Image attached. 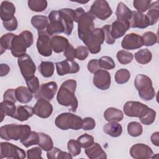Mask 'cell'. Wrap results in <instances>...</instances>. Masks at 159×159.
Here are the masks:
<instances>
[{
	"label": "cell",
	"instance_id": "2",
	"mask_svg": "<svg viewBox=\"0 0 159 159\" xmlns=\"http://www.w3.org/2000/svg\"><path fill=\"white\" fill-rule=\"evenodd\" d=\"M76 18L75 22L78 23V34L79 38L83 41L94 30V20L95 17L89 12H85L83 7H78L75 10Z\"/></svg>",
	"mask_w": 159,
	"mask_h": 159
},
{
	"label": "cell",
	"instance_id": "58",
	"mask_svg": "<svg viewBox=\"0 0 159 159\" xmlns=\"http://www.w3.org/2000/svg\"><path fill=\"white\" fill-rule=\"evenodd\" d=\"M88 70L91 73H94L97 71L101 70L98 59H92L88 63Z\"/></svg>",
	"mask_w": 159,
	"mask_h": 159
},
{
	"label": "cell",
	"instance_id": "45",
	"mask_svg": "<svg viewBox=\"0 0 159 159\" xmlns=\"http://www.w3.org/2000/svg\"><path fill=\"white\" fill-rule=\"evenodd\" d=\"M142 39L143 42V45L145 46H152L157 42V36L152 32H146L142 36Z\"/></svg>",
	"mask_w": 159,
	"mask_h": 159
},
{
	"label": "cell",
	"instance_id": "37",
	"mask_svg": "<svg viewBox=\"0 0 159 159\" xmlns=\"http://www.w3.org/2000/svg\"><path fill=\"white\" fill-rule=\"evenodd\" d=\"M16 36L12 33H7L3 35L0 39L1 45V55H2L6 50H11L13 39Z\"/></svg>",
	"mask_w": 159,
	"mask_h": 159
},
{
	"label": "cell",
	"instance_id": "29",
	"mask_svg": "<svg viewBox=\"0 0 159 159\" xmlns=\"http://www.w3.org/2000/svg\"><path fill=\"white\" fill-rule=\"evenodd\" d=\"M16 95L17 100L20 103H28L33 98L32 93L28 88L25 86H19L16 89Z\"/></svg>",
	"mask_w": 159,
	"mask_h": 159
},
{
	"label": "cell",
	"instance_id": "24",
	"mask_svg": "<svg viewBox=\"0 0 159 159\" xmlns=\"http://www.w3.org/2000/svg\"><path fill=\"white\" fill-rule=\"evenodd\" d=\"M16 12V7L14 4L8 1H4L1 4V19L2 22L12 19Z\"/></svg>",
	"mask_w": 159,
	"mask_h": 159
},
{
	"label": "cell",
	"instance_id": "1",
	"mask_svg": "<svg viewBox=\"0 0 159 159\" xmlns=\"http://www.w3.org/2000/svg\"><path fill=\"white\" fill-rule=\"evenodd\" d=\"M76 81L75 80H68L63 82L58 91L57 100L59 104L70 107V111L73 112L76 111L78 101L75 96Z\"/></svg>",
	"mask_w": 159,
	"mask_h": 159
},
{
	"label": "cell",
	"instance_id": "34",
	"mask_svg": "<svg viewBox=\"0 0 159 159\" xmlns=\"http://www.w3.org/2000/svg\"><path fill=\"white\" fill-rule=\"evenodd\" d=\"M54 70V63L52 61H42L39 66V72L45 78L51 77L53 75Z\"/></svg>",
	"mask_w": 159,
	"mask_h": 159
},
{
	"label": "cell",
	"instance_id": "20",
	"mask_svg": "<svg viewBox=\"0 0 159 159\" xmlns=\"http://www.w3.org/2000/svg\"><path fill=\"white\" fill-rule=\"evenodd\" d=\"M143 45L142 37L135 33L126 35L121 42V46L125 50L138 49Z\"/></svg>",
	"mask_w": 159,
	"mask_h": 159
},
{
	"label": "cell",
	"instance_id": "49",
	"mask_svg": "<svg viewBox=\"0 0 159 159\" xmlns=\"http://www.w3.org/2000/svg\"><path fill=\"white\" fill-rule=\"evenodd\" d=\"M150 2V0H134L133 6L137 10V11L143 13L147 11Z\"/></svg>",
	"mask_w": 159,
	"mask_h": 159
},
{
	"label": "cell",
	"instance_id": "57",
	"mask_svg": "<svg viewBox=\"0 0 159 159\" xmlns=\"http://www.w3.org/2000/svg\"><path fill=\"white\" fill-rule=\"evenodd\" d=\"M64 57H66L67 60L73 61V60L76 58V52L75 49L73 47L72 45L69 44L66 47L65 50L64 51Z\"/></svg>",
	"mask_w": 159,
	"mask_h": 159
},
{
	"label": "cell",
	"instance_id": "26",
	"mask_svg": "<svg viewBox=\"0 0 159 159\" xmlns=\"http://www.w3.org/2000/svg\"><path fill=\"white\" fill-rule=\"evenodd\" d=\"M33 107L27 105L25 106H18L17 107L16 112L13 116V118L23 122L27 120L29 117L34 115Z\"/></svg>",
	"mask_w": 159,
	"mask_h": 159
},
{
	"label": "cell",
	"instance_id": "30",
	"mask_svg": "<svg viewBox=\"0 0 159 159\" xmlns=\"http://www.w3.org/2000/svg\"><path fill=\"white\" fill-rule=\"evenodd\" d=\"M148 12L146 16L148 17L150 25L155 24L159 19V2L156 1L150 4L148 7Z\"/></svg>",
	"mask_w": 159,
	"mask_h": 159
},
{
	"label": "cell",
	"instance_id": "39",
	"mask_svg": "<svg viewBox=\"0 0 159 159\" xmlns=\"http://www.w3.org/2000/svg\"><path fill=\"white\" fill-rule=\"evenodd\" d=\"M143 132L142 125L137 122H130L127 125V132L132 137H139Z\"/></svg>",
	"mask_w": 159,
	"mask_h": 159
},
{
	"label": "cell",
	"instance_id": "10",
	"mask_svg": "<svg viewBox=\"0 0 159 159\" xmlns=\"http://www.w3.org/2000/svg\"><path fill=\"white\" fill-rule=\"evenodd\" d=\"M89 12L96 17L105 20L112 14V11L108 2L105 0H96L91 6Z\"/></svg>",
	"mask_w": 159,
	"mask_h": 159
},
{
	"label": "cell",
	"instance_id": "36",
	"mask_svg": "<svg viewBox=\"0 0 159 159\" xmlns=\"http://www.w3.org/2000/svg\"><path fill=\"white\" fill-rule=\"evenodd\" d=\"M39 142L38 145L44 150L48 152L52 150L53 147V143L52 138L43 132L39 133Z\"/></svg>",
	"mask_w": 159,
	"mask_h": 159
},
{
	"label": "cell",
	"instance_id": "59",
	"mask_svg": "<svg viewBox=\"0 0 159 159\" xmlns=\"http://www.w3.org/2000/svg\"><path fill=\"white\" fill-rule=\"evenodd\" d=\"M10 71V67L8 65L1 63L0 65V76H4L7 75Z\"/></svg>",
	"mask_w": 159,
	"mask_h": 159
},
{
	"label": "cell",
	"instance_id": "35",
	"mask_svg": "<svg viewBox=\"0 0 159 159\" xmlns=\"http://www.w3.org/2000/svg\"><path fill=\"white\" fill-rule=\"evenodd\" d=\"M31 24L39 30H43L48 24V18L42 15H35L31 19Z\"/></svg>",
	"mask_w": 159,
	"mask_h": 159
},
{
	"label": "cell",
	"instance_id": "48",
	"mask_svg": "<svg viewBox=\"0 0 159 159\" xmlns=\"http://www.w3.org/2000/svg\"><path fill=\"white\" fill-rule=\"evenodd\" d=\"M82 148L86 149L90 147L94 143V138L93 136L88 135V134H84L80 135L77 140Z\"/></svg>",
	"mask_w": 159,
	"mask_h": 159
},
{
	"label": "cell",
	"instance_id": "51",
	"mask_svg": "<svg viewBox=\"0 0 159 159\" xmlns=\"http://www.w3.org/2000/svg\"><path fill=\"white\" fill-rule=\"evenodd\" d=\"M27 88L32 93H36L40 88L39 79L37 76H34L31 79L25 81Z\"/></svg>",
	"mask_w": 159,
	"mask_h": 159
},
{
	"label": "cell",
	"instance_id": "17",
	"mask_svg": "<svg viewBox=\"0 0 159 159\" xmlns=\"http://www.w3.org/2000/svg\"><path fill=\"white\" fill-rule=\"evenodd\" d=\"M153 152L152 148L143 143H136L130 149V156L135 159H147L152 158Z\"/></svg>",
	"mask_w": 159,
	"mask_h": 159
},
{
	"label": "cell",
	"instance_id": "5",
	"mask_svg": "<svg viewBox=\"0 0 159 159\" xmlns=\"http://www.w3.org/2000/svg\"><path fill=\"white\" fill-rule=\"evenodd\" d=\"M134 85L138 91L139 96L142 100L148 101L154 98L155 91L152 80L148 76L143 74L137 75L134 80Z\"/></svg>",
	"mask_w": 159,
	"mask_h": 159
},
{
	"label": "cell",
	"instance_id": "38",
	"mask_svg": "<svg viewBox=\"0 0 159 159\" xmlns=\"http://www.w3.org/2000/svg\"><path fill=\"white\" fill-rule=\"evenodd\" d=\"M47 157L48 159H61V158H72L73 157L70 153L63 152L57 147L47 152Z\"/></svg>",
	"mask_w": 159,
	"mask_h": 159
},
{
	"label": "cell",
	"instance_id": "52",
	"mask_svg": "<svg viewBox=\"0 0 159 159\" xmlns=\"http://www.w3.org/2000/svg\"><path fill=\"white\" fill-rule=\"evenodd\" d=\"M101 29H102L104 35V40H105L106 42L109 45L114 43L116 42V39H113L111 35V25H109V24H106V25H104Z\"/></svg>",
	"mask_w": 159,
	"mask_h": 159
},
{
	"label": "cell",
	"instance_id": "8",
	"mask_svg": "<svg viewBox=\"0 0 159 159\" xmlns=\"http://www.w3.org/2000/svg\"><path fill=\"white\" fill-rule=\"evenodd\" d=\"M0 158L23 159L25 158V151L19 147L9 143L1 142L0 143Z\"/></svg>",
	"mask_w": 159,
	"mask_h": 159
},
{
	"label": "cell",
	"instance_id": "60",
	"mask_svg": "<svg viewBox=\"0 0 159 159\" xmlns=\"http://www.w3.org/2000/svg\"><path fill=\"white\" fill-rule=\"evenodd\" d=\"M150 140L152 143L157 146L158 147L159 146V132H154L150 137Z\"/></svg>",
	"mask_w": 159,
	"mask_h": 159
},
{
	"label": "cell",
	"instance_id": "23",
	"mask_svg": "<svg viewBox=\"0 0 159 159\" xmlns=\"http://www.w3.org/2000/svg\"><path fill=\"white\" fill-rule=\"evenodd\" d=\"M85 153L90 159H106L107 155L101 146L94 142L90 147L85 149Z\"/></svg>",
	"mask_w": 159,
	"mask_h": 159
},
{
	"label": "cell",
	"instance_id": "12",
	"mask_svg": "<svg viewBox=\"0 0 159 159\" xmlns=\"http://www.w3.org/2000/svg\"><path fill=\"white\" fill-rule=\"evenodd\" d=\"M149 107L139 101H127L123 107L124 114L129 117L140 118L148 111Z\"/></svg>",
	"mask_w": 159,
	"mask_h": 159
},
{
	"label": "cell",
	"instance_id": "33",
	"mask_svg": "<svg viewBox=\"0 0 159 159\" xmlns=\"http://www.w3.org/2000/svg\"><path fill=\"white\" fill-rule=\"evenodd\" d=\"M135 58L136 61L143 65L148 63L152 58V52L147 48L139 50L134 54Z\"/></svg>",
	"mask_w": 159,
	"mask_h": 159
},
{
	"label": "cell",
	"instance_id": "42",
	"mask_svg": "<svg viewBox=\"0 0 159 159\" xmlns=\"http://www.w3.org/2000/svg\"><path fill=\"white\" fill-rule=\"evenodd\" d=\"M116 57L120 63L122 65H127L132 61L134 55L131 52L121 50L117 53Z\"/></svg>",
	"mask_w": 159,
	"mask_h": 159
},
{
	"label": "cell",
	"instance_id": "6",
	"mask_svg": "<svg viewBox=\"0 0 159 159\" xmlns=\"http://www.w3.org/2000/svg\"><path fill=\"white\" fill-rule=\"evenodd\" d=\"M55 124L58 128L63 130L68 129L80 130L82 128L83 119L75 114L64 112L56 117Z\"/></svg>",
	"mask_w": 159,
	"mask_h": 159
},
{
	"label": "cell",
	"instance_id": "11",
	"mask_svg": "<svg viewBox=\"0 0 159 159\" xmlns=\"http://www.w3.org/2000/svg\"><path fill=\"white\" fill-rule=\"evenodd\" d=\"M48 23L47 32L51 36L55 34L64 33L65 25L58 11H52L48 14Z\"/></svg>",
	"mask_w": 159,
	"mask_h": 159
},
{
	"label": "cell",
	"instance_id": "4",
	"mask_svg": "<svg viewBox=\"0 0 159 159\" xmlns=\"http://www.w3.org/2000/svg\"><path fill=\"white\" fill-rule=\"evenodd\" d=\"M34 43V36L29 30L22 31L19 35L13 39L11 47V53L14 57L19 58L26 53V50Z\"/></svg>",
	"mask_w": 159,
	"mask_h": 159
},
{
	"label": "cell",
	"instance_id": "16",
	"mask_svg": "<svg viewBox=\"0 0 159 159\" xmlns=\"http://www.w3.org/2000/svg\"><path fill=\"white\" fill-rule=\"evenodd\" d=\"M110 73L106 70H99L94 73L93 84L101 90H107L111 85Z\"/></svg>",
	"mask_w": 159,
	"mask_h": 159
},
{
	"label": "cell",
	"instance_id": "9",
	"mask_svg": "<svg viewBox=\"0 0 159 159\" xmlns=\"http://www.w3.org/2000/svg\"><path fill=\"white\" fill-rule=\"evenodd\" d=\"M18 66L20 72L25 81L29 80L34 76L36 71V66L31 58L27 53L18 58Z\"/></svg>",
	"mask_w": 159,
	"mask_h": 159
},
{
	"label": "cell",
	"instance_id": "13",
	"mask_svg": "<svg viewBox=\"0 0 159 159\" xmlns=\"http://www.w3.org/2000/svg\"><path fill=\"white\" fill-rule=\"evenodd\" d=\"M50 36L47 31H38L37 48L38 52L43 57H50L52 54V47Z\"/></svg>",
	"mask_w": 159,
	"mask_h": 159
},
{
	"label": "cell",
	"instance_id": "18",
	"mask_svg": "<svg viewBox=\"0 0 159 159\" xmlns=\"http://www.w3.org/2000/svg\"><path fill=\"white\" fill-rule=\"evenodd\" d=\"M33 109L36 116L45 119L51 116L53 112V106L48 100L39 99L34 105Z\"/></svg>",
	"mask_w": 159,
	"mask_h": 159
},
{
	"label": "cell",
	"instance_id": "21",
	"mask_svg": "<svg viewBox=\"0 0 159 159\" xmlns=\"http://www.w3.org/2000/svg\"><path fill=\"white\" fill-rule=\"evenodd\" d=\"M130 27L129 21L117 19L111 25V35L114 39L120 38L125 34Z\"/></svg>",
	"mask_w": 159,
	"mask_h": 159
},
{
	"label": "cell",
	"instance_id": "55",
	"mask_svg": "<svg viewBox=\"0 0 159 159\" xmlns=\"http://www.w3.org/2000/svg\"><path fill=\"white\" fill-rule=\"evenodd\" d=\"M3 99L4 101H9L15 103L17 101L16 95V89H7L4 93Z\"/></svg>",
	"mask_w": 159,
	"mask_h": 159
},
{
	"label": "cell",
	"instance_id": "28",
	"mask_svg": "<svg viewBox=\"0 0 159 159\" xmlns=\"http://www.w3.org/2000/svg\"><path fill=\"white\" fill-rule=\"evenodd\" d=\"M104 117L108 122H120L124 118V113L122 111L114 108L109 107L104 113Z\"/></svg>",
	"mask_w": 159,
	"mask_h": 159
},
{
	"label": "cell",
	"instance_id": "27",
	"mask_svg": "<svg viewBox=\"0 0 159 159\" xmlns=\"http://www.w3.org/2000/svg\"><path fill=\"white\" fill-rule=\"evenodd\" d=\"M14 102L9 101H3L0 104V110H1V117L2 122L4 119V117L7 116L13 117L14 115L16 112V107Z\"/></svg>",
	"mask_w": 159,
	"mask_h": 159
},
{
	"label": "cell",
	"instance_id": "14",
	"mask_svg": "<svg viewBox=\"0 0 159 159\" xmlns=\"http://www.w3.org/2000/svg\"><path fill=\"white\" fill-rule=\"evenodd\" d=\"M58 86L55 81H50L42 84L37 92L35 93V98L37 99H44L50 101L54 98Z\"/></svg>",
	"mask_w": 159,
	"mask_h": 159
},
{
	"label": "cell",
	"instance_id": "41",
	"mask_svg": "<svg viewBox=\"0 0 159 159\" xmlns=\"http://www.w3.org/2000/svg\"><path fill=\"white\" fill-rule=\"evenodd\" d=\"M130 78L129 71L125 68H122L117 70L115 74V81L118 84H124L127 83Z\"/></svg>",
	"mask_w": 159,
	"mask_h": 159
},
{
	"label": "cell",
	"instance_id": "50",
	"mask_svg": "<svg viewBox=\"0 0 159 159\" xmlns=\"http://www.w3.org/2000/svg\"><path fill=\"white\" fill-rule=\"evenodd\" d=\"M42 148L40 147H33L27 151V158L28 159H42Z\"/></svg>",
	"mask_w": 159,
	"mask_h": 159
},
{
	"label": "cell",
	"instance_id": "7",
	"mask_svg": "<svg viewBox=\"0 0 159 159\" xmlns=\"http://www.w3.org/2000/svg\"><path fill=\"white\" fill-rule=\"evenodd\" d=\"M104 41V35L102 29L96 28L83 42L90 53L96 54L101 51V45Z\"/></svg>",
	"mask_w": 159,
	"mask_h": 159
},
{
	"label": "cell",
	"instance_id": "15",
	"mask_svg": "<svg viewBox=\"0 0 159 159\" xmlns=\"http://www.w3.org/2000/svg\"><path fill=\"white\" fill-rule=\"evenodd\" d=\"M65 25L64 33L70 35L73 29V22L76 18L75 10L70 8H63L58 10Z\"/></svg>",
	"mask_w": 159,
	"mask_h": 159
},
{
	"label": "cell",
	"instance_id": "53",
	"mask_svg": "<svg viewBox=\"0 0 159 159\" xmlns=\"http://www.w3.org/2000/svg\"><path fill=\"white\" fill-rule=\"evenodd\" d=\"M76 58L80 60H85L89 54V50L86 47L81 45L75 49Z\"/></svg>",
	"mask_w": 159,
	"mask_h": 159
},
{
	"label": "cell",
	"instance_id": "43",
	"mask_svg": "<svg viewBox=\"0 0 159 159\" xmlns=\"http://www.w3.org/2000/svg\"><path fill=\"white\" fill-rule=\"evenodd\" d=\"M39 142V134L35 131H31L29 135L24 140L20 142L22 145L28 148L34 145H38Z\"/></svg>",
	"mask_w": 159,
	"mask_h": 159
},
{
	"label": "cell",
	"instance_id": "22",
	"mask_svg": "<svg viewBox=\"0 0 159 159\" xmlns=\"http://www.w3.org/2000/svg\"><path fill=\"white\" fill-rule=\"evenodd\" d=\"M130 27L132 28L145 29L150 25V22L148 17L143 13L137 11H132V14L129 20Z\"/></svg>",
	"mask_w": 159,
	"mask_h": 159
},
{
	"label": "cell",
	"instance_id": "56",
	"mask_svg": "<svg viewBox=\"0 0 159 159\" xmlns=\"http://www.w3.org/2000/svg\"><path fill=\"white\" fill-rule=\"evenodd\" d=\"M2 24L6 30L8 31H14L17 29L18 23L16 17H14L12 19L8 21L2 22Z\"/></svg>",
	"mask_w": 159,
	"mask_h": 159
},
{
	"label": "cell",
	"instance_id": "25",
	"mask_svg": "<svg viewBox=\"0 0 159 159\" xmlns=\"http://www.w3.org/2000/svg\"><path fill=\"white\" fill-rule=\"evenodd\" d=\"M69 44L68 39L63 36L55 35L51 39L52 50L55 53H61L64 52Z\"/></svg>",
	"mask_w": 159,
	"mask_h": 159
},
{
	"label": "cell",
	"instance_id": "40",
	"mask_svg": "<svg viewBox=\"0 0 159 159\" xmlns=\"http://www.w3.org/2000/svg\"><path fill=\"white\" fill-rule=\"evenodd\" d=\"M28 6L30 10L35 12H42L47 7V1L45 0H29Z\"/></svg>",
	"mask_w": 159,
	"mask_h": 159
},
{
	"label": "cell",
	"instance_id": "54",
	"mask_svg": "<svg viewBox=\"0 0 159 159\" xmlns=\"http://www.w3.org/2000/svg\"><path fill=\"white\" fill-rule=\"evenodd\" d=\"M96 126V122L92 117H85L83 119L82 129L84 130H93Z\"/></svg>",
	"mask_w": 159,
	"mask_h": 159
},
{
	"label": "cell",
	"instance_id": "46",
	"mask_svg": "<svg viewBox=\"0 0 159 159\" xmlns=\"http://www.w3.org/2000/svg\"><path fill=\"white\" fill-rule=\"evenodd\" d=\"M101 68L104 70H112L115 68V62L114 60L108 56L102 57L98 60Z\"/></svg>",
	"mask_w": 159,
	"mask_h": 159
},
{
	"label": "cell",
	"instance_id": "32",
	"mask_svg": "<svg viewBox=\"0 0 159 159\" xmlns=\"http://www.w3.org/2000/svg\"><path fill=\"white\" fill-rule=\"evenodd\" d=\"M132 14V11L122 2L118 3L116 15L117 16V19L121 20H128L130 19Z\"/></svg>",
	"mask_w": 159,
	"mask_h": 159
},
{
	"label": "cell",
	"instance_id": "19",
	"mask_svg": "<svg viewBox=\"0 0 159 159\" xmlns=\"http://www.w3.org/2000/svg\"><path fill=\"white\" fill-rule=\"evenodd\" d=\"M57 74L59 76H63L66 74H72L78 72L80 66L76 61L67 60L55 63Z\"/></svg>",
	"mask_w": 159,
	"mask_h": 159
},
{
	"label": "cell",
	"instance_id": "47",
	"mask_svg": "<svg viewBox=\"0 0 159 159\" xmlns=\"http://www.w3.org/2000/svg\"><path fill=\"white\" fill-rule=\"evenodd\" d=\"M156 117V112L153 109L149 108L148 112L142 117L139 118L140 122L146 125L152 124L155 119Z\"/></svg>",
	"mask_w": 159,
	"mask_h": 159
},
{
	"label": "cell",
	"instance_id": "3",
	"mask_svg": "<svg viewBox=\"0 0 159 159\" xmlns=\"http://www.w3.org/2000/svg\"><path fill=\"white\" fill-rule=\"evenodd\" d=\"M31 132L28 125H19L16 124H7L0 128V137L6 140H24Z\"/></svg>",
	"mask_w": 159,
	"mask_h": 159
},
{
	"label": "cell",
	"instance_id": "44",
	"mask_svg": "<svg viewBox=\"0 0 159 159\" xmlns=\"http://www.w3.org/2000/svg\"><path fill=\"white\" fill-rule=\"evenodd\" d=\"M68 152L72 157H76L81 153V145L78 140L71 139L67 144Z\"/></svg>",
	"mask_w": 159,
	"mask_h": 159
},
{
	"label": "cell",
	"instance_id": "31",
	"mask_svg": "<svg viewBox=\"0 0 159 159\" xmlns=\"http://www.w3.org/2000/svg\"><path fill=\"white\" fill-rule=\"evenodd\" d=\"M104 132L113 137H119L122 132V127L120 124L116 122H109L103 127Z\"/></svg>",
	"mask_w": 159,
	"mask_h": 159
}]
</instances>
